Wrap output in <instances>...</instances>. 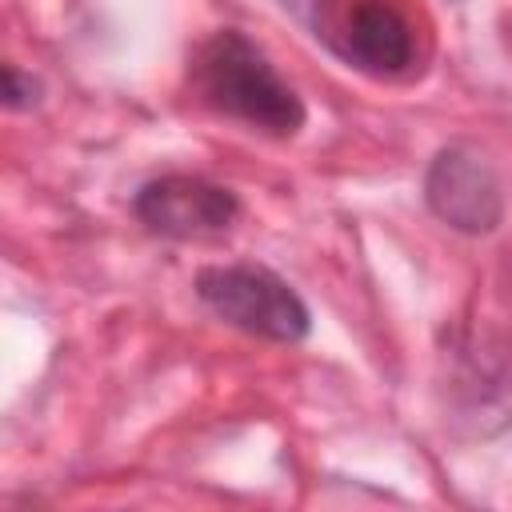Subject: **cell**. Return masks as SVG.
I'll list each match as a JSON object with an SVG mask.
<instances>
[{
	"instance_id": "3957f363",
	"label": "cell",
	"mask_w": 512,
	"mask_h": 512,
	"mask_svg": "<svg viewBox=\"0 0 512 512\" xmlns=\"http://www.w3.org/2000/svg\"><path fill=\"white\" fill-rule=\"evenodd\" d=\"M136 220L156 232V236H172V240H200V236H216L228 232L240 216V200L232 188L212 184L204 176H156L148 180L136 200H132Z\"/></svg>"
},
{
	"instance_id": "6da1fadb",
	"label": "cell",
	"mask_w": 512,
	"mask_h": 512,
	"mask_svg": "<svg viewBox=\"0 0 512 512\" xmlns=\"http://www.w3.org/2000/svg\"><path fill=\"white\" fill-rule=\"evenodd\" d=\"M192 88L200 100L232 120H244L272 136H296L304 128V104L272 60L236 28H224L192 56Z\"/></svg>"
},
{
	"instance_id": "277c9868",
	"label": "cell",
	"mask_w": 512,
	"mask_h": 512,
	"mask_svg": "<svg viewBox=\"0 0 512 512\" xmlns=\"http://www.w3.org/2000/svg\"><path fill=\"white\" fill-rule=\"evenodd\" d=\"M424 200L448 228L468 236H484L504 220L500 180L492 164L468 144H452L436 152L424 176Z\"/></svg>"
},
{
	"instance_id": "52a82bcc",
	"label": "cell",
	"mask_w": 512,
	"mask_h": 512,
	"mask_svg": "<svg viewBox=\"0 0 512 512\" xmlns=\"http://www.w3.org/2000/svg\"><path fill=\"white\" fill-rule=\"evenodd\" d=\"M36 84H32V76H24L16 64H4V104L8 108H28L36 96Z\"/></svg>"
},
{
	"instance_id": "7a4b0ae2",
	"label": "cell",
	"mask_w": 512,
	"mask_h": 512,
	"mask_svg": "<svg viewBox=\"0 0 512 512\" xmlns=\"http://www.w3.org/2000/svg\"><path fill=\"white\" fill-rule=\"evenodd\" d=\"M196 296L232 328L276 340V344H296L308 336L312 316L308 304L296 296L288 280L260 264H212L196 272Z\"/></svg>"
},
{
	"instance_id": "5b68a950",
	"label": "cell",
	"mask_w": 512,
	"mask_h": 512,
	"mask_svg": "<svg viewBox=\"0 0 512 512\" xmlns=\"http://www.w3.org/2000/svg\"><path fill=\"white\" fill-rule=\"evenodd\" d=\"M456 368L448 376V396L456 420H472L476 432H496L512 424V340L476 336L456 348Z\"/></svg>"
},
{
	"instance_id": "8992f818",
	"label": "cell",
	"mask_w": 512,
	"mask_h": 512,
	"mask_svg": "<svg viewBox=\"0 0 512 512\" xmlns=\"http://www.w3.org/2000/svg\"><path fill=\"white\" fill-rule=\"evenodd\" d=\"M336 48L368 76H400L416 60V28L396 0H356L340 20Z\"/></svg>"
}]
</instances>
